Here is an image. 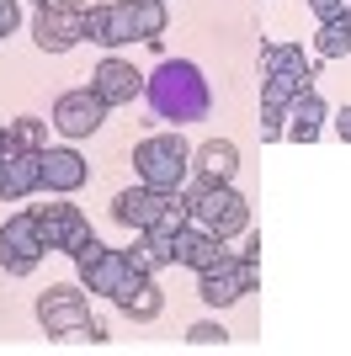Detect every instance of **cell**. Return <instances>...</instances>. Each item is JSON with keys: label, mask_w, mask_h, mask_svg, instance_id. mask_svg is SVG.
<instances>
[{"label": "cell", "mask_w": 351, "mask_h": 356, "mask_svg": "<svg viewBox=\"0 0 351 356\" xmlns=\"http://www.w3.org/2000/svg\"><path fill=\"white\" fill-rule=\"evenodd\" d=\"M80 341L102 346V341H107V325H102V319H86V325H80Z\"/></svg>", "instance_id": "cell-31"}, {"label": "cell", "mask_w": 351, "mask_h": 356, "mask_svg": "<svg viewBox=\"0 0 351 356\" xmlns=\"http://www.w3.org/2000/svg\"><path fill=\"white\" fill-rule=\"evenodd\" d=\"M32 43L43 54H70L75 43H86V6L75 0H43L32 16Z\"/></svg>", "instance_id": "cell-6"}, {"label": "cell", "mask_w": 351, "mask_h": 356, "mask_svg": "<svg viewBox=\"0 0 351 356\" xmlns=\"http://www.w3.org/2000/svg\"><path fill=\"white\" fill-rule=\"evenodd\" d=\"M133 170L155 192H176L192 176V144L181 134H149L133 144Z\"/></svg>", "instance_id": "cell-3"}, {"label": "cell", "mask_w": 351, "mask_h": 356, "mask_svg": "<svg viewBox=\"0 0 351 356\" xmlns=\"http://www.w3.org/2000/svg\"><path fill=\"white\" fill-rule=\"evenodd\" d=\"M91 319V298L80 282H54L38 293V325L54 335V341H70L80 335V325Z\"/></svg>", "instance_id": "cell-7"}, {"label": "cell", "mask_w": 351, "mask_h": 356, "mask_svg": "<svg viewBox=\"0 0 351 356\" xmlns=\"http://www.w3.org/2000/svg\"><path fill=\"white\" fill-rule=\"evenodd\" d=\"M181 202V186L176 192H155V186H128V192L112 197V218L123 223V229H155V223H165V213Z\"/></svg>", "instance_id": "cell-11"}, {"label": "cell", "mask_w": 351, "mask_h": 356, "mask_svg": "<svg viewBox=\"0 0 351 356\" xmlns=\"http://www.w3.org/2000/svg\"><path fill=\"white\" fill-rule=\"evenodd\" d=\"M91 90H96L107 106H133L144 96V74L133 70L128 59H102L96 74H91Z\"/></svg>", "instance_id": "cell-15"}, {"label": "cell", "mask_w": 351, "mask_h": 356, "mask_svg": "<svg viewBox=\"0 0 351 356\" xmlns=\"http://www.w3.org/2000/svg\"><path fill=\"white\" fill-rule=\"evenodd\" d=\"M309 11H314V22H336V16H346V0H309Z\"/></svg>", "instance_id": "cell-28"}, {"label": "cell", "mask_w": 351, "mask_h": 356, "mask_svg": "<svg viewBox=\"0 0 351 356\" xmlns=\"http://www.w3.org/2000/svg\"><path fill=\"white\" fill-rule=\"evenodd\" d=\"M144 102L160 122H203L213 112V86L192 59H160L155 74H144Z\"/></svg>", "instance_id": "cell-1"}, {"label": "cell", "mask_w": 351, "mask_h": 356, "mask_svg": "<svg viewBox=\"0 0 351 356\" xmlns=\"http://www.w3.org/2000/svg\"><path fill=\"white\" fill-rule=\"evenodd\" d=\"M117 309L128 314L133 325H149V319H160V309H165V293L155 287V277H139V282H133L128 293L117 298Z\"/></svg>", "instance_id": "cell-20"}, {"label": "cell", "mask_w": 351, "mask_h": 356, "mask_svg": "<svg viewBox=\"0 0 351 356\" xmlns=\"http://www.w3.org/2000/svg\"><path fill=\"white\" fill-rule=\"evenodd\" d=\"M304 90H314V80H304V74H261V106H272V112H288Z\"/></svg>", "instance_id": "cell-22"}, {"label": "cell", "mask_w": 351, "mask_h": 356, "mask_svg": "<svg viewBox=\"0 0 351 356\" xmlns=\"http://www.w3.org/2000/svg\"><path fill=\"white\" fill-rule=\"evenodd\" d=\"M229 239L208 234V229H197V223H187V229H176V245H171V266H192V271H208L219 266V261H229Z\"/></svg>", "instance_id": "cell-14"}, {"label": "cell", "mask_w": 351, "mask_h": 356, "mask_svg": "<svg viewBox=\"0 0 351 356\" xmlns=\"http://www.w3.org/2000/svg\"><path fill=\"white\" fill-rule=\"evenodd\" d=\"M330 128L341 134V144H351V106H341V112H330Z\"/></svg>", "instance_id": "cell-30"}, {"label": "cell", "mask_w": 351, "mask_h": 356, "mask_svg": "<svg viewBox=\"0 0 351 356\" xmlns=\"http://www.w3.org/2000/svg\"><path fill=\"white\" fill-rule=\"evenodd\" d=\"M86 38L96 48H128L139 43V27H133V0H102V6H86Z\"/></svg>", "instance_id": "cell-12"}, {"label": "cell", "mask_w": 351, "mask_h": 356, "mask_svg": "<svg viewBox=\"0 0 351 356\" xmlns=\"http://www.w3.org/2000/svg\"><path fill=\"white\" fill-rule=\"evenodd\" d=\"M43 255H48V245H43V234H38L32 208L11 213V218L0 223V266H6V277H32Z\"/></svg>", "instance_id": "cell-9"}, {"label": "cell", "mask_w": 351, "mask_h": 356, "mask_svg": "<svg viewBox=\"0 0 351 356\" xmlns=\"http://www.w3.org/2000/svg\"><path fill=\"white\" fill-rule=\"evenodd\" d=\"M133 27H139V43L160 48L165 43V0H133Z\"/></svg>", "instance_id": "cell-23"}, {"label": "cell", "mask_w": 351, "mask_h": 356, "mask_svg": "<svg viewBox=\"0 0 351 356\" xmlns=\"http://www.w3.org/2000/svg\"><path fill=\"white\" fill-rule=\"evenodd\" d=\"M16 27H22V6H16V0H0V38H11Z\"/></svg>", "instance_id": "cell-29"}, {"label": "cell", "mask_w": 351, "mask_h": 356, "mask_svg": "<svg viewBox=\"0 0 351 356\" xmlns=\"http://www.w3.org/2000/svg\"><path fill=\"white\" fill-rule=\"evenodd\" d=\"M6 149H11V134H6V122H0V154H6Z\"/></svg>", "instance_id": "cell-32"}, {"label": "cell", "mask_w": 351, "mask_h": 356, "mask_svg": "<svg viewBox=\"0 0 351 356\" xmlns=\"http://www.w3.org/2000/svg\"><path fill=\"white\" fill-rule=\"evenodd\" d=\"M256 128H261V144H277V138L288 134V112H272V106H261V122H256Z\"/></svg>", "instance_id": "cell-27"}, {"label": "cell", "mask_w": 351, "mask_h": 356, "mask_svg": "<svg viewBox=\"0 0 351 356\" xmlns=\"http://www.w3.org/2000/svg\"><path fill=\"white\" fill-rule=\"evenodd\" d=\"M75 266H80V287H86V293H96V298H123L128 293L133 282H139V277H149V271H139L128 261V250H112V245H102V250L96 255H86V261H75Z\"/></svg>", "instance_id": "cell-8"}, {"label": "cell", "mask_w": 351, "mask_h": 356, "mask_svg": "<svg viewBox=\"0 0 351 356\" xmlns=\"http://www.w3.org/2000/svg\"><path fill=\"white\" fill-rule=\"evenodd\" d=\"M43 192V149H6L0 154V202H22V197Z\"/></svg>", "instance_id": "cell-13"}, {"label": "cell", "mask_w": 351, "mask_h": 356, "mask_svg": "<svg viewBox=\"0 0 351 356\" xmlns=\"http://www.w3.org/2000/svg\"><path fill=\"white\" fill-rule=\"evenodd\" d=\"M48 128H54V122H43V118H16V122H6V134H11L16 149H48Z\"/></svg>", "instance_id": "cell-25"}, {"label": "cell", "mask_w": 351, "mask_h": 356, "mask_svg": "<svg viewBox=\"0 0 351 356\" xmlns=\"http://www.w3.org/2000/svg\"><path fill=\"white\" fill-rule=\"evenodd\" d=\"M325 118H330V106H325L314 90H304V96L288 106V134H282V138H292V144H314L320 128H325Z\"/></svg>", "instance_id": "cell-18"}, {"label": "cell", "mask_w": 351, "mask_h": 356, "mask_svg": "<svg viewBox=\"0 0 351 356\" xmlns=\"http://www.w3.org/2000/svg\"><path fill=\"white\" fill-rule=\"evenodd\" d=\"M181 192L192 202V223L197 229H208V234H219V239H234V234L250 229V202L234 192V181H208L197 170V176L181 181Z\"/></svg>", "instance_id": "cell-2"}, {"label": "cell", "mask_w": 351, "mask_h": 356, "mask_svg": "<svg viewBox=\"0 0 351 356\" xmlns=\"http://www.w3.org/2000/svg\"><path fill=\"white\" fill-rule=\"evenodd\" d=\"M256 287H261V255H245V250H234L229 261L197 271V298L213 303V309H229V303H240Z\"/></svg>", "instance_id": "cell-5"}, {"label": "cell", "mask_w": 351, "mask_h": 356, "mask_svg": "<svg viewBox=\"0 0 351 356\" xmlns=\"http://www.w3.org/2000/svg\"><path fill=\"white\" fill-rule=\"evenodd\" d=\"M314 54H320V59H346V54H351V22H346V16L320 22V32H314Z\"/></svg>", "instance_id": "cell-24"}, {"label": "cell", "mask_w": 351, "mask_h": 356, "mask_svg": "<svg viewBox=\"0 0 351 356\" xmlns=\"http://www.w3.org/2000/svg\"><path fill=\"white\" fill-rule=\"evenodd\" d=\"M38 6H43V0H38Z\"/></svg>", "instance_id": "cell-34"}, {"label": "cell", "mask_w": 351, "mask_h": 356, "mask_svg": "<svg viewBox=\"0 0 351 356\" xmlns=\"http://www.w3.org/2000/svg\"><path fill=\"white\" fill-rule=\"evenodd\" d=\"M346 22H351V0H346Z\"/></svg>", "instance_id": "cell-33"}, {"label": "cell", "mask_w": 351, "mask_h": 356, "mask_svg": "<svg viewBox=\"0 0 351 356\" xmlns=\"http://www.w3.org/2000/svg\"><path fill=\"white\" fill-rule=\"evenodd\" d=\"M171 245H176V234H171V229H160V223H155V229H133L128 261H133L139 271H149V277H155L160 266H171Z\"/></svg>", "instance_id": "cell-17"}, {"label": "cell", "mask_w": 351, "mask_h": 356, "mask_svg": "<svg viewBox=\"0 0 351 356\" xmlns=\"http://www.w3.org/2000/svg\"><path fill=\"white\" fill-rule=\"evenodd\" d=\"M187 346L192 351H224V346H229V330H224L219 319H197V325L187 330Z\"/></svg>", "instance_id": "cell-26"}, {"label": "cell", "mask_w": 351, "mask_h": 356, "mask_svg": "<svg viewBox=\"0 0 351 356\" xmlns=\"http://www.w3.org/2000/svg\"><path fill=\"white\" fill-rule=\"evenodd\" d=\"M192 170H203L208 181H234V170H240V149H234L229 138H208V144L192 149Z\"/></svg>", "instance_id": "cell-19"}, {"label": "cell", "mask_w": 351, "mask_h": 356, "mask_svg": "<svg viewBox=\"0 0 351 356\" xmlns=\"http://www.w3.org/2000/svg\"><path fill=\"white\" fill-rule=\"evenodd\" d=\"M86 181H91V165L80 160V149H70V144L43 149V192L48 197H75Z\"/></svg>", "instance_id": "cell-16"}, {"label": "cell", "mask_w": 351, "mask_h": 356, "mask_svg": "<svg viewBox=\"0 0 351 356\" xmlns=\"http://www.w3.org/2000/svg\"><path fill=\"white\" fill-rule=\"evenodd\" d=\"M107 112H112V106H107L91 86L64 90V96L54 102V134L64 138V144H80V138H91L107 122Z\"/></svg>", "instance_id": "cell-10"}, {"label": "cell", "mask_w": 351, "mask_h": 356, "mask_svg": "<svg viewBox=\"0 0 351 356\" xmlns=\"http://www.w3.org/2000/svg\"><path fill=\"white\" fill-rule=\"evenodd\" d=\"M261 74H304V80H314V59H304L298 43H266L261 48Z\"/></svg>", "instance_id": "cell-21"}, {"label": "cell", "mask_w": 351, "mask_h": 356, "mask_svg": "<svg viewBox=\"0 0 351 356\" xmlns=\"http://www.w3.org/2000/svg\"><path fill=\"white\" fill-rule=\"evenodd\" d=\"M32 218H38V234H43L48 250H64L70 261H86V255L102 250V239L91 234L86 213L75 208L70 197H58V202H48V208H32Z\"/></svg>", "instance_id": "cell-4"}]
</instances>
